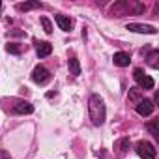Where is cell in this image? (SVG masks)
<instances>
[{"label":"cell","instance_id":"2e32d148","mask_svg":"<svg viewBox=\"0 0 159 159\" xmlns=\"http://www.w3.org/2000/svg\"><path fill=\"white\" fill-rule=\"evenodd\" d=\"M157 58H159V51H152V52H150V56H148V64H150L153 69H157V67H159Z\"/></svg>","mask_w":159,"mask_h":159},{"label":"cell","instance_id":"9a60e30c","mask_svg":"<svg viewBox=\"0 0 159 159\" xmlns=\"http://www.w3.org/2000/svg\"><path fill=\"white\" fill-rule=\"evenodd\" d=\"M41 4L39 2H25V4H19L17 10L19 11H32V10H39Z\"/></svg>","mask_w":159,"mask_h":159},{"label":"cell","instance_id":"7c38bea8","mask_svg":"<svg viewBox=\"0 0 159 159\" xmlns=\"http://www.w3.org/2000/svg\"><path fill=\"white\" fill-rule=\"evenodd\" d=\"M36 52H38V56H39V58H45V56H49V54L52 52V45H51V43H47V41H39V43H38Z\"/></svg>","mask_w":159,"mask_h":159},{"label":"cell","instance_id":"5bb4252c","mask_svg":"<svg viewBox=\"0 0 159 159\" xmlns=\"http://www.w3.org/2000/svg\"><path fill=\"white\" fill-rule=\"evenodd\" d=\"M127 99L133 103V105H137L140 99H144L142 98V92L139 90V88H129V96H127Z\"/></svg>","mask_w":159,"mask_h":159},{"label":"cell","instance_id":"8992f818","mask_svg":"<svg viewBox=\"0 0 159 159\" xmlns=\"http://www.w3.org/2000/svg\"><path fill=\"white\" fill-rule=\"evenodd\" d=\"M125 30L129 32H137V34H157V28L152 26V25H139V23H127L125 25Z\"/></svg>","mask_w":159,"mask_h":159},{"label":"cell","instance_id":"3957f363","mask_svg":"<svg viewBox=\"0 0 159 159\" xmlns=\"http://www.w3.org/2000/svg\"><path fill=\"white\" fill-rule=\"evenodd\" d=\"M133 79H135V83L142 90H153V86H155V81H153L150 75H146L142 69H135L133 71Z\"/></svg>","mask_w":159,"mask_h":159},{"label":"cell","instance_id":"6da1fadb","mask_svg":"<svg viewBox=\"0 0 159 159\" xmlns=\"http://www.w3.org/2000/svg\"><path fill=\"white\" fill-rule=\"evenodd\" d=\"M88 114L94 125H103L105 118H107V111H105V103L101 99L99 94H92L88 99Z\"/></svg>","mask_w":159,"mask_h":159},{"label":"cell","instance_id":"277c9868","mask_svg":"<svg viewBox=\"0 0 159 159\" xmlns=\"http://www.w3.org/2000/svg\"><path fill=\"white\" fill-rule=\"evenodd\" d=\"M137 153L142 159H155V148L148 140H139L137 142Z\"/></svg>","mask_w":159,"mask_h":159},{"label":"cell","instance_id":"30bf717a","mask_svg":"<svg viewBox=\"0 0 159 159\" xmlns=\"http://www.w3.org/2000/svg\"><path fill=\"white\" fill-rule=\"evenodd\" d=\"M129 146H131L129 137H122V139H118V140L114 142V150H116V152H120V153L129 152Z\"/></svg>","mask_w":159,"mask_h":159},{"label":"cell","instance_id":"5b68a950","mask_svg":"<svg viewBox=\"0 0 159 159\" xmlns=\"http://www.w3.org/2000/svg\"><path fill=\"white\" fill-rule=\"evenodd\" d=\"M32 81L36 84H47L51 81V73L43 67V66H36L34 71H32Z\"/></svg>","mask_w":159,"mask_h":159},{"label":"cell","instance_id":"44dd1931","mask_svg":"<svg viewBox=\"0 0 159 159\" xmlns=\"http://www.w3.org/2000/svg\"><path fill=\"white\" fill-rule=\"evenodd\" d=\"M0 13H2V2H0Z\"/></svg>","mask_w":159,"mask_h":159},{"label":"cell","instance_id":"9c48e42d","mask_svg":"<svg viewBox=\"0 0 159 159\" xmlns=\"http://www.w3.org/2000/svg\"><path fill=\"white\" fill-rule=\"evenodd\" d=\"M13 112H17V114H32L34 112V105H30L26 101H19L13 107Z\"/></svg>","mask_w":159,"mask_h":159},{"label":"cell","instance_id":"ba28073f","mask_svg":"<svg viewBox=\"0 0 159 159\" xmlns=\"http://www.w3.org/2000/svg\"><path fill=\"white\" fill-rule=\"evenodd\" d=\"M112 62H114V66H118V67H127L129 62H131V58H129L127 52H116V54L112 56Z\"/></svg>","mask_w":159,"mask_h":159},{"label":"cell","instance_id":"ac0fdd59","mask_svg":"<svg viewBox=\"0 0 159 159\" xmlns=\"http://www.w3.org/2000/svg\"><path fill=\"white\" fill-rule=\"evenodd\" d=\"M148 131L155 137V139H159V131H157V120H153V122H150L148 124Z\"/></svg>","mask_w":159,"mask_h":159},{"label":"cell","instance_id":"4fadbf2b","mask_svg":"<svg viewBox=\"0 0 159 159\" xmlns=\"http://www.w3.org/2000/svg\"><path fill=\"white\" fill-rule=\"evenodd\" d=\"M67 67H69V73H71V75H75V77L81 75V64H79V60H77L75 56H71V58L67 60Z\"/></svg>","mask_w":159,"mask_h":159},{"label":"cell","instance_id":"8fae6325","mask_svg":"<svg viewBox=\"0 0 159 159\" xmlns=\"http://www.w3.org/2000/svg\"><path fill=\"white\" fill-rule=\"evenodd\" d=\"M54 21H56V25L64 30V32H69L71 30V19L69 17H66V15H54Z\"/></svg>","mask_w":159,"mask_h":159},{"label":"cell","instance_id":"e0dca14e","mask_svg":"<svg viewBox=\"0 0 159 159\" xmlns=\"http://www.w3.org/2000/svg\"><path fill=\"white\" fill-rule=\"evenodd\" d=\"M6 51H8V52H11V54H21L23 47H21L19 43H8V45H6Z\"/></svg>","mask_w":159,"mask_h":159},{"label":"cell","instance_id":"d6986e66","mask_svg":"<svg viewBox=\"0 0 159 159\" xmlns=\"http://www.w3.org/2000/svg\"><path fill=\"white\" fill-rule=\"evenodd\" d=\"M39 21H41V25H43V30H45L47 34H51V32H52V25H51V21H49L47 17H41Z\"/></svg>","mask_w":159,"mask_h":159},{"label":"cell","instance_id":"7a4b0ae2","mask_svg":"<svg viewBox=\"0 0 159 159\" xmlns=\"http://www.w3.org/2000/svg\"><path fill=\"white\" fill-rule=\"evenodd\" d=\"M144 10H146V6L140 4V2H127V0H120V2H114L111 6V15H114V17H122V15H129V13L139 15Z\"/></svg>","mask_w":159,"mask_h":159},{"label":"cell","instance_id":"ffe728a7","mask_svg":"<svg viewBox=\"0 0 159 159\" xmlns=\"http://www.w3.org/2000/svg\"><path fill=\"white\" fill-rule=\"evenodd\" d=\"M0 153H2V159H11V157H8V153H6L4 150H2V152H0Z\"/></svg>","mask_w":159,"mask_h":159},{"label":"cell","instance_id":"52a82bcc","mask_svg":"<svg viewBox=\"0 0 159 159\" xmlns=\"http://www.w3.org/2000/svg\"><path fill=\"white\" fill-rule=\"evenodd\" d=\"M135 109H137V112H139L140 116H150V114L153 112L155 105H153L152 99H140V101L135 105Z\"/></svg>","mask_w":159,"mask_h":159}]
</instances>
